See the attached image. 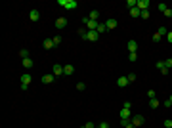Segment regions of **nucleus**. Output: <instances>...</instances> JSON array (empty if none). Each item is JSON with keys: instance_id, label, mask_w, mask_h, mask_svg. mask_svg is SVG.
I'll return each mask as SVG.
<instances>
[{"instance_id": "f257e3e1", "label": "nucleus", "mask_w": 172, "mask_h": 128, "mask_svg": "<svg viewBox=\"0 0 172 128\" xmlns=\"http://www.w3.org/2000/svg\"><path fill=\"white\" fill-rule=\"evenodd\" d=\"M57 4H59L61 8H65V10H75V8L78 6L76 0H57Z\"/></svg>"}, {"instance_id": "f03ea898", "label": "nucleus", "mask_w": 172, "mask_h": 128, "mask_svg": "<svg viewBox=\"0 0 172 128\" xmlns=\"http://www.w3.org/2000/svg\"><path fill=\"white\" fill-rule=\"evenodd\" d=\"M82 21V25L88 29V31H98V25H100V21H92V19H88V17H84V19H80Z\"/></svg>"}, {"instance_id": "7ed1b4c3", "label": "nucleus", "mask_w": 172, "mask_h": 128, "mask_svg": "<svg viewBox=\"0 0 172 128\" xmlns=\"http://www.w3.org/2000/svg\"><path fill=\"white\" fill-rule=\"evenodd\" d=\"M19 80H21V90H27L33 78H31V75H29V73H25V75H21V78H19Z\"/></svg>"}, {"instance_id": "20e7f679", "label": "nucleus", "mask_w": 172, "mask_h": 128, "mask_svg": "<svg viewBox=\"0 0 172 128\" xmlns=\"http://www.w3.org/2000/svg\"><path fill=\"white\" fill-rule=\"evenodd\" d=\"M130 122H132L134 126L138 128V126H141V124L145 122V119H143V117H141V115H132V119H130Z\"/></svg>"}, {"instance_id": "39448f33", "label": "nucleus", "mask_w": 172, "mask_h": 128, "mask_svg": "<svg viewBox=\"0 0 172 128\" xmlns=\"http://www.w3.org/2000/svg\"><path fill=\"white\" fill-rule=\"evenodd\" d=\"M98 38H100V32H98V31H88V34H86V40H90V42H96Z\"/></svg>"}, {"instance_id": "423d86ee", "label": "nucleus", "mask_w": 172, "mask_h": 128, "mask_svg": "<svg viewBox=\"0 0 172 128\" xmlns=\"http://www.w3.org/2000/svg\"><path fill=\"white\" fill-rule=\"evenodd\" d=\"M149 6H151V2H149V0H138V8H140V12L149 10Z\"/></svg>"}, {"instance_id": "0eeeda50", "label": "nucleus", "mask_w": 172, "mask_h": 128, "mask_svg": "<svg viewBox=\"0 0 172 128\" xmlns=\"http://www.w3.org/2000/svg\"><path fill=\"white\" fill-rule=\"evenodd\" d=\"M126 48H128V52H130V54H136V50H138V42H136V40H128Z\"/></svg>"}, {"instance_id": "6e6552de", "label": "nucleus", "mask_w": 172, "mask_h": 128, "mask_svg": "<svg viewBox=\"0 0 172 128\" xmlns=\"http://www.w3.org/2000/svg\"><path fill=\"white\" fill-rule=\"evenodd\" d=\"M128 77H119L117 78V86H119V88H124V86H128Z\"/></svg>"}, {"instance_id": "1a4fd4ad", "label": "nucleus", "mask_w": 172, "mask_h": 128, "mask_svg": "<svg viewBox=\"0 0 172 128\" xmlns=\"http://www.w3.org/2000/svg\"><path fill=\"white\" fill-rule=\"evenodd\" d=\"M56 27L57 29H65V27H67V19H65V17H57L56 19Z\"/></svg>"}, {"instance_id": "9d476101", "label": "nucleus", "mask_w": 172, "mask_h": 128, "mask_svg": "<svg viewBox=\"0 0 172 128\" xmlns=\"http://www.w3.org/2000/svg\"><path fill=\"white\" fill-rule=\"evenodd\" d=\"M29 19H31V21H38V19H40L38 10H31V12H29Z\"/></svg>"}, {"instance_id": "9b49d317", "label": "nucleus", "mask_w": 172, "mask_h": 128, "mask_svg": "<svg viewBox=\"0 0 172 128\" xmlns=\"http://www.w3.org/2000/svg\"><path fill=\"white\" fill-rule=\"evenodd\" d=\"M59 75H63V65L56 63L54 65V77H59Z\"/></svg>"}, {"instance_id": "f8f14e48", "label": "nucleus", "mask_w": 172, "mask_h": 128, "mask_svg": "<svg viewBox=\"0 0 172 128\" xmlns=\"http://www.w3.org/2000/svg\"><path fill=\"white\" fill-rule=\"evenodd\" d=\"M73 73H75V67H73V65H65L63 67V75L65 77H69V75H73Z\"/></svg>"}, {"instance_id": "ddd939ff", "label": "nucleus", "mask_w": 172, "mask_h": 128, "mask_svg": "<svg viewBox=\"0 0 172 128\" xmlns=\"http://www.w3.org/2000/svg\"><path fill=\"white\" fill-rule=\"evenodd\" d=\"M42 46H44L46 50H52V48H54L56 44H54V40H52V38H46L44 42H42Z\"/></svg>"}, {"instance_id": "4468645a", "label": "nucleus", "mask_w": 172, "mask_h": 128, "mask_svg": "<svg viewBox=\"0 0 172 128\" xmlns=\"http://www.w3.org/2000/svg\"><path fill=\"white\" fill-rule=\"evenodd\" d=\"M54 82V75H42V84H52Z\"/></svg>"}, {"instance_id": "2eb2a0df", "label": "nucleus", "mask_w": 172, "mask_h": 128, "mask_svg": "<svg viewBox=\"0 0 172 128\" xmlns=\"http://www.w3.org/2000/svg\"><path fill=\"white\" fill-rule=\"evenodd\" d=\"M105 27H107V31L115 29V27H117V19H107L105 21Z\"/></svg>"}, {"instance_id": "dca6fc26", "label": "nucleus", "mask_w": 172, "mask_h": 128, "mask_svg": "<svg viewBox=\"0 0 172 128\" xmlns=\"http://www.w3.org/2000/svg\"><path fill=\"white\" fill-rule=\"evenodd\" d=\"M21 63H23V67H25V69H31L33 65H35V61H33L31 58H27V59H23V61H21Z\"/></svg>"}, {"instance_id": "f3484780", "label": "nucleus", "mask_w": 172, "mask_h": 128, "mask_svg": "<svg viewBox=\"0 0 172 128\" xmlns=\"http://www.w3.org/2000/svg\"><path fill=\"white\" fill-rule=\"evenodd\" d=\"M86 34H88V29L86 27H78V36L86 40Z\"/></svg>"}, {"instance_id": "a211bd4d", "label": "nucleus", "mask_w": 172, "mask_h": 128, "mask_svg": "<svg viewBox=\"0 0 172 128\" xmlns=\"http://www.w3.org/2000/svg\"><path fill=\"white\" fill-rule=\"evenodd\" d=\"M159 105H161V101L157 99V97H153V99H149V107H151V109H157Z\"/></svg>"}, {"instance_id": "6ab92c4d", "label": "nucleus", "mask_w": 172, "mask_h": 128, "mask_svg": "<svg viewBox=\"0 0 172 128\" xmlns=\"http://www.w3.org/2000/svg\"><path fill=\"white\" fill-rule=\"evenodd\" d=\"M130 15H132V17H140V15H141L140 8H138V6H136V8H132V10H130Z\"/></svg>"}, {"instance_id": "aec40b11", "label": "nucleus", "mask_w": 172, "mask_h": 128, "mask_svg": "<svg viewBox=\"0 0 172 128\" xmlns=\"http://www.w3.org/2000/svg\"><path fill=\"white\" fill-rule=\"evenodd\" d=\"M98 17H100V13L96 12V10H92V12L88 13V19H92V21H98Z\"/></svg>"}, {"instance_id": "412c9836", "label": "nucleus", "mask_w": 172, "mask_h": 128, "mask_svg": "<svg viewBox=\"0 0 172 128\" xmlns=\"http://www.w3.org/2000/svg\"><path fill=\"white\" fill-rule=\"evenodd\" d=\"M157 32H159L161 36H166V34H168V31H166V27H159V29H157Z\"/></svg>"}, {"instance_id": "4be33fe9", "label": "nucleus", "mask_w": 172, "mask_h": 128, "mask_svg": "<svg viewBox=\"0 0 172 128\" xmlns=\"http://www.w3.org/2000/svg\"><path fill=\"white\" fill-rule=\"evenodd\" d=\"M140 17H141V19H149V17H151V13H149V10H143Z\"/></svg>"}, {"instance_id": "5701e85b", "label": "nucleus", "mask_w": 172, "mask_h": 128, "mask_svg": "<svg viewBox=\"0 0 172 128\" xmlns=\"http://www.w3.org/2000/svg\"><path fill=\"white\" fill-rule=\"evenodd\" d=\"M105 31H107V27H105V23H100V25H98V32L102 34V32H105Z\"/></svg>"}, {"instance_id": "b1692460", "label": "nucleus", "mask_w": 172, "mask_h": 128, "mask_svg": "<svg viewBox=\"0 0 172 128\" xmlns=\"http://www.w3.org/2000/svg\"><path fill=\"white\" fill-rule=\"evenodd\" d=\"M19 56H21V59H27L29 58V50H21L19 52Z\"/></svg>"}, {"instance_id": "393cba45", "label": "nucleus", "mask_w": 172, "mask_h": 128, "mask_svg": "<svg viewBox=\"0 0 172 128\" xmlns=\"http://www.w3.org/2000/svg\"><path fill=\"white\" fill-rule=\"evenodd\" d=\"M52 40H54V44H56V46H59V44H61V36H59V34H57V36H54Z\"/></svg>"}, {"instance_id": "a878e982", "label": "nucleus", "mask_w": 172, "mask_h": 128, "mask_svg": "<svg viewBox=\"0 0 172 128\" xmlns=\"http://www.w3.org/2000/svg\"><path fill=\"white\" fill-rule=\"evenodd\" d=\"M84 88H86V84L84 82H76V90H78V92H82Z\"/></svg>"}, {"instance_id": "bb28decb", "label": "nucleus", "mask_w": 172, "mask_h": 128, "mask_svg": "<svg viewBox=\"0 0 172 128\" xmlns=\"http://www.w3.org/2000/svg\"><path fill=\"white\" fill-rule=\"evenodd\" d=\"M165 67H166V69H170V67H172V58L165 59Z\"/></svg>"}, {"instance_id": "cd10ccee", "label": "nucleus", "mask_w": 172, "mask_h": 128, "mask_svg": "<svg viewBox=\"0 0 172 128\" xmlns=\"http://www.w3.org/2000/svg\"><path fill=\"white\" fill-rule=\"evenodd\" d=\"M161 38H163V36H161L159 32H155V34H153V42H161Z\"/></svg>"}, {"instance_id": "c85d7f7f", "label": "nucleus", "mask_w": 172, "mask_h": 128, "mask_svg": "<svg viewBox=\"0 0 172 128\" xmlns=\"http://www.w3.org/2000/svg\"><path fill=\"white\" fill-rule=\"evenodd\" d=\"M128 59H130V61H136V59H138V54H128Z\"/></svg>"}, {"instance_id": "c756f323", "label": "nucleus", "mask_w": 172, "mask_h": 128, "mask_svg": "<svg viewBox=\"0 0 172 128\" xmlns=\"http://www.w3.org/2000/svg\"><path fill=\"white\" fill-rule=\"evenodd\" d=\"M122 109H132V103H130V101H124V103H122Z\"/></svg>"}, {"instance_id": "7c9ffc66", "label": "nucleus", "mask_w": 172, "mask_h": 128, "mask_svg": "<svg viewBox=\"0 0 172 128\" xmlns=\"http://www.w3.org/2000/svg\"><path fill=\"white\" fill-rule=\"evenodd\" d=\"M165 15H166V17H172V8H166V10H165Z\"/></svg>"}, {"instance_id": "2f4dec72", "label": "nucleus", "mask_w": 172, "mask_h": 128, "mask_svg": "<svg viewBox=\"0 0 172 128\" xmlns=\"http://www.w3.org/2000/svg\"><path fill=\"white\" fill-rule=\"evenodd\" d=\"M134 80H136V75L130 73V75H128V82H134Z\"/></svg>"}, {"instance_id": "473e14b6", "label": "nucleus", "mask_w": 172, "mask_h": 128, "mask_svg": "<svg viewBox=\"0 0 172 128\" xmlns=\"http://www.w3.org/2000/svg\"><path fill=\"white\" fill-rule=\"evenodd\" d=\"M147 97L153 99V97H155V90H149V92H147Z\"/></svg>"}, {"instance_id": "72a5a7b5", "label": "nucleus", "mask_w": 172, "mask_h": 128, "mask_svg": "<svg viewBox=\"0 0 172 128\" xmlns=\"http://www.w3.org/2000/svg\"><path fill=\"white\" fill-rule=\"evenodd\" d=\"M82 128H96V124H94V122H86Z\"/></svg>"}, {"instance_id": "f704fd0d", "label": "nucleus", "mask_w": 172, "mask_h": 128, "mask_svg": "<svg viewBox=\"0 0 172 128\" xmlns=\"http://www.w3.org/2000/svg\"><path fill=\"white\" fill-rule=\"evenodd\" d=\"M157 8H159V10H161V12H163V13H165V10H166V8H168V6H166V4H159V6H157Z\"/></svg>"}, {"instance_id": "c9c22d12", "label": "nucleus", "mask_w": 172, "mask_h": 128, "mask_svg": "<svg viewBox=\"0 0 172 128\" xmlns=\"http://www.w3.org/2000/svg\"><path fill=\"white\" fill-rule=\"evenodd\" d=\"M165 126L166 128H172V121H170V119H166V121H165Z\"/></svg>"}, {"instance_id": "e433bc0d", "label": "nucleus", "mask_w": 172, "mask_h": 128, "mask_svg": "<svg viewBox=\"0 0 172 128\" xmlns=\"http://www.w3.org/2000/svg\"><path fill=\"white\" fill-rule=\"evenodd\" d=\"M163 67H165V61H157V69L161 71V69H163Z\"/></svg>"}, {"instance_id": "4c0bfd02", "label": "nucleus", "mask_w": 172, "mask_h": 128, "mask_svg": "<svg viewBox=\"0 0 172 128\" xmlns=\"http://www.w3.org/2000/svg\"><path fill=\"white\" fill-rule=\"evenodd\" d=\"M166 40H168V42L172 44V31H168V34H166Z\"/></svg>"}, {"instance_id": "58836bf2", "label": "nucleus", "mask_w": 172, "mask_h": 128, "mask_svg": "<svg viewBox=\"0 0 172 128\" xmlns=\"http://www.w3.org/2000/svg\"><path fill=\"white\" fill-rule=\"evenodd\" d=\"M128 124H130V121H121V126H122V128H126Z\"/></svg>"}, {"instance_id": "ea45409f", "label": "nucleus", "mask_w": 172, "mask_h": 128, "mask_svg": "<svg viewBox=\"0 0 172 128\" xmlns=\"http://www.w3.org/2000/svg\"><path fill=\"white\" fill-rule=\"evenodd\" d=\"M100 128H109V122H102V124H100Z\"/></svg>"}, {"instance_id": "a19ab883", "label": "nucleus", "mask_w": 172, "mask_h": 128, "mask_svg": "<svg viewBox=\"0 0 172 128\" xmlns=\"http://www.w3.org/2000/svg\"><path fill=\"white\" fill-rule=\"evenodd\" d=\"M126 128H136V126H134V124H132V122H130V124H128V126Z\"/></svg>"}, {"instance_id": "79ce46f5", "label": "nucleus", "mask_w": 172, "mask_h": 128, "mask_svg": "<svg viewBox=\"0 0 172 128\" xmlns=\"http://www.w3.org/2000/svg\"><path fill=\"white\" fill-rule=\"evenodd\" d=\"M168 99H170V101H172V96H170V97H168Z\"/></svg>"}, {"instance_id": "37998d69", "label": "nucleus", "mask_w": 172, "mask_h": 128, "mask_svg": "<svg viewBox=\"0 0 172 128\" xmlns=\"http://www.w3.org/2000/svg\"><path fill=\"white\" fill-rule=\"evenodd\" d=\"M98 128H100V126H98Z\"/></svg>"}]
</instances>
